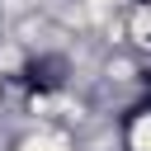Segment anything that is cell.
<instances>
[{
	"label": "cell",
	"mask_w": 151,
	"mask_h": 151,
	"mask_svg": "<svg viewBox=\"0 0 151 151\" xmlns=\"http://www.w3.org/2000/svg\"><path fill=\"white\" fill-rule=\"evenodd\" d=\"M14 151H76L66 137H57V132H33V137H24Z\"/></svg>",
	"instance_id": "obj_2"
},
{
	"label": "cell",
	"mask_w": 151,
	"mask_h": 151,
	"mask_svg": "<svg viewBox=\"0 0 151 151\" xmlns=\"http://www.w3.org/2000/svg\"><path fill=\"white\" fill-rule=\"evenodd\" d=\"M127 151H151V109L127 123Z\"/></svg>",
	"instance_id": "obj_1"
}]
</instances>
